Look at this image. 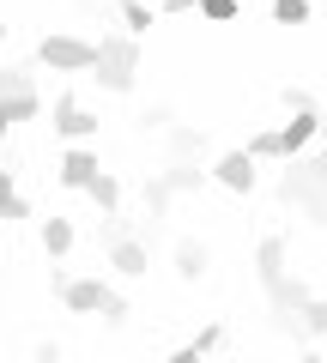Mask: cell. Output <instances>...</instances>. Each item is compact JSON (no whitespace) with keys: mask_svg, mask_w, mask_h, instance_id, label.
<instances>
[{"mask_svg":"<svg viewBox=\"0 0 327 363\" xmlns=\"http://www.w3.org/2000/svg\"><path fill=\"white\" fill-rule=\"evenodd\" d=\"M285 176H279V200L285 206H297L309 224H327V128H321V140L309 145V152H297V157H285Z\"/></svg>","mask_w":327,"mask_h":363,"instance_id":"1","label":"cell"},{"mask_svg":"<svg viewBox=\"0 0 327 363\" xmlns=\"http://www.w3.org/2000/svg\"><path fill=\"white\" fill-rule=\"evenodd\" d=\"M321 128H327V116H315V109H291L285 128L255 133L249 152H255V157H297V152H309V145L321 140Z\"/></svg>","mask_w":327,"mask_h":363,"instance_id":"2","label":"cell"},{"mask_svg":"<svg viewBox=\"0 0 327 363\" xmlns=\"http://www.w3.org/2000/svg\"><path fill=\"white\" fill-rule=\"evenodd\" d=\"M133 73H140V43H133V30H109V37L97 43L92 79L104 91H133Z\"/></svg>","mask_w":327,"mask_h":363,"instance_id":"3","label":"cell"},{"mask_svg":"<svg viewBox=\"0 0 327 363\" xmlns=\"http://www.w3.org/2000/svg\"><path fill=\"white\" fill-rule=\"evenodd\" d=\"M0 104H6V116H13V121H31V116L43 109L31 67H18V61H6V67H0Z\"/></svg>","mask_w":327,"mask_h":363,"instance_id":"4","label":"cell"},{"mask_svg":"<svg viewBox=\"0 0 327 363\" xmlns=\"http://www.w3.org/2000/svg\"><path fill=\"white\" fill-rule=\"evenodd\" d=\"M37 61L43 67H55V73H85V67L97 61V43H85V37H43L37 43Z\"/></svg>","mask_w":327,"mask_h":363,"instance_id":"5","label":"cell"},{"mask_svg":"<svg viewBox=\"0 0 327 363\" xmlns=\"http://www.w3.org/2000/svg\"><path fill=\"white\" fill-rule=\"evenodd\" d=\"M261 157L255 152H224L218 164H212V182H218V188H231V194H255V182H261Z\"/></svg>","mask_w":327,"mask_h":363,"instance_id":"6","label":"cell"},{"mask_svg":"<svg viewBox=\"0 0 327 363\" xmlns=\"http://www.w3.org/2000/svg\"><path fill=\"white\" fill-rule=\"evenodd\" d=\"M55 176H61V188H79V194H85V188H92L97 176H104V164H97V152L73 145V152L61 157V169H55Z\"/></svg>","mask_w":327,"mask_h":363,"instance_id":"7","label":"cell"},{"mask_svg":"<svg viewBox=\"0 0 327 363\" xmlns=\"http://www.w3.org/2000/svg\"><path fill=\"white\" fill-rule=\"evenodd\" d=\"M61 303H67V309H79V315H97L109 303V285H104V279H67Z\"/></svg>","mask_w":327,"mask_h":363,"instance_id":"8","label":"cell"},{"mask_svg":"<svg viewBox=\"0 0 327 363\" xmlns=\"http://www.w3.org/2000/svg\"><path fill=\"white\" fill-rule=\"evenodd\" d=\"M55 133H61V140H92V133H97V116H85L73 97H55Z\"/></svg>","mask_w":327,"mask_h":363,"instance_id":"9","label":"cell"},{"mask_svg":"<svg viewBox=\"0 0 327 363\" xmlns=\"http://www.w3.org/2000/svg\"><path fill=\"white\" fill-rule=\"evenodd\" d=\"M109 267H116L121 279H140L145 272V242L140 236H116V242H109Z\"/></svg>","mask_w":327,"mask_h":363,"instance_id":"10","label":"cell"},{"mask_svg":"<svg viewBox=\"0 0 327 363\" xmlns=\"http://www.w3.org/2000/svg\"><path fill=\"white\" fill-rule=\"evenodd\" d=\"M164 152H170V157H200V152H206V128L170 121V128H164Z\"/></svg>","mask_w":327,"mask_h":363,"instance_id":"11","label":"cell"},{"mask_svg":"<svg viewBox=\"0 0 327 363\" xmlns=\"http://www.w3.org/2000/svg\"><path fill=\"white\" fill-rule=\"evenodd\" d=\"M157 176L170 182V194H200V182H206V169H200L194 157H170V164L157 169Z\"/></svg>","mask_w":327,"mask_h":363,"instance_id":"12","label":"cell"},{"mask_svg":"<svg viewBox=\"0 0 327 363\" xmlns=\"http://www.w3.org/2000/svg\"><path fill=\"white\" fill-rule=\"evenodd\" d=\"M200 272H206V242H200V236H176V279L194 285Z\"/></svg>","mask_w":327,"mask_h":363,"instance_id":"13","label":"cell"},{"mask_svg":"<svg viewBox=\"0 0 327 363\" xmlns=\"http://www.w3.org/2000/svg\"><path fill=\"white\" fill-rule=\"evenodd\" d=\"M267 291V303H273V309H303V303H309V285H303V279H291V272H279L273 285H261Z\"/></svg>","mask_w":327,"mask_h":363,"instance_id":"14","label":"cell"},{"mask_svg":"<svg viewBox=\"0 0 327 363\" xmlns=\"http://www.w3.org/2000/svg\"><path fill=\"white\" fill-rule=\"evenodd\" d=\"M279 272H285V236H267V242L255 248V279H261V285H273Z\"/></svg>","mask_w":327,"mask_h":363,"instance_id":"15","label":"cell"},{"mask_svg":"<svg viewBox=\"0 0 327 363\" xmlns=\"http://www.w3.org/2000/svg\"><path fill=\"white\" fill-rule=\"evenodd\" d=\"M43 248H49V260H61L73 248V218H43Z\"/></svg>","mask_w":327,"mask_h":363,"instance_id":"16","label":"cell"},{"mask_svg":"<svg viewBox=\"0 0 327 363\" xmlns=\"http://www.w3.org/2000/svg\"><path fill=\"white\" fill-rule=\"evenodd\" d=\"M0 218L13 224V218H31V206L18 200V188H13V169H0Z\"/></svg>","mask_w":327,"mask_h":363,"instance_id":"17","label":"cell"},{"mask_svg":"<svg viewBox=\"0 0 327 363\" xmlns=\"http://www.w3.org/2000/svg\"><path fill=\"white\" fill-rule=\"evenodd\" d=\"M85 194L97 200V212H121V188H116V176H109V169L92 182V188H85Z\"/></svg>","mask_w":327,"mask_h":363,"instance_id":"18","label":"cell"},{"mask_svg":"<svg viewBox=\"0 0 327 363\" xmlns=\"http://www.w3.org/2000/svg\"><path fill=\"white\" fill-rule=\"evenodd\" d=\"M170 200H176V194H170V182H164V176H152V182H145V212H152V224L164 218V212H170Z\"/></svg>","mask_w":327,"mask_h":363,"instance_id":"19","label":"cell"},{"mask_svg":"<svg viewBox=\"0 0 327 363\" xmlns=\"http://www.w3.org/2000/svg\"><path fill=\"white\" fill-rule=\"evenodd\" d=\"M121 30L145 37V30H152V6H145V0H121Z\"/></svg>","mask_w":327,"mask_h":363,"instance_id":"20","label":"cell"},{"mask_svg":"<svg viewBox=\"0 0 327 363\" xmlns=\"http://www.w3.org/2000/svg\"><path fill=\"white\" fill-rule=\"evenodd\" d=\"M218 345H224V327H200V333L188 339V345L176 351V357H206V351H218Z\"/></svg>","mask_w":327,"mask_h":363,"instance_id":"21","label":"cell"},{"mask_svg":"<svg viewBox=\"0 0 327 363\" xmlns=\"http://www.w3.org/2000/svg\"><path fill=\"white\" fill-rule=\"evenodd\" d=\"M273 18L279 25H303L309 18V0H273Z\"/></svg>","mask_w":327,"mask_h":363,"instance_id":"22","label":"cell"},{"mask_svg":"<svg viewBox=\"0 0 327 363\" xmlns=\"http://www.w3.org/2000/svg\"><path fill=\"white\" fill-rule=\"evenodd\" d=\"M303 327H309V333H327V297H309V303H303Z\"/></svg>","mask_w":327,"mask_h":363,"instance_id":"23","label":"cell"},{"mask_svg":"<svg viewBox=\"0 0 327 363\" xmlns=\"http://www.w3.org/2000/svg\"><path fill=\"white\" fill-rule=\"evenodd\" d=\"M200 13H206L212 25H231V18H236V0H200Z\"/></svg>","mask_w":327,"mask_h":363,"instance_id":"24","label":"cell"},{"mask_svg":"<svg viewBox=\"0 0 327 363\" xmlns=\"http://www.w3.org/2000/svg\"><path fill=\"white\" fill-rule=\"evenodd\" d=\"M170 121H176L170 109H164V104H152V109H145V116H140V128H145V133H164V128H170Z\"/></svg>","mask_w":327,"mask_h":363,"instance_id":"25","label":"cell"},{"mask_svg":"<svg viewBox=\"0 0 327 363\" xmlns=\"http://www.w3.org/2000/svg\"><path fill=\"white\" fill-rule=\"evenodd\" d=\"M104 321H109V327H128V303H121L116 291H109V303H104Z\"/></svg>","mask_w":327,"mask_h":363,"instance_id":"26","label":"cell"},{"mask_svg":"<svg viewBox=\"0 0 327 363\" xmlns=\"http://www.w3.org/2000/svg\"><path fill=\"white\" fill-rule=\"evenodd\" d=\"M285 109H315V104H309V91H297V85H285Z\"/></svg>","mask_w":327,"mask_h":363,"instance_id":"27","label":"cell"},{"mask_svg":"<svg viewBox=\"0 0 327 363\" xmlns=\"http://www.w3.org/2000/svg\"><path fill=\"white\" fill-rule=\"evenodd\" d=\"M157 6H164V13H194L200 0H157Z\"/></svg>","mask_w":327,"mask_h":363,"instance_id":"28","label":"cell"},{"mask_svg":"<svg viewBox=\"0 0 327 363\" xmlns=\"http://www.w3.org/2000/svg\"><path fill=\"white\" fill-rule=\"evenodd\" d=\"M6 128H13V116H6V104H0V140H6Z\"/></svg>","mask_w":327,"mask_h":363,"instance_id":"29","label":"cell"},{"mask_svg":"<svg viewBox=\"0 0 327 363\" xmlns=\"http://www.w3.org/2000/svg\"><path fill=\"white\" fill-rule=\"evenodd\" d=\"M79 6H97V0H79Z\"/></svg>","mask_w":327,"mask_h":363,"instance_id":"30","label":"cell"},{"mask_svg":"<svg viewBox=\"0 0 327 363\" xmlns=\"http://www.w3.org/2000/svg\"><path fill=\"white\" fill-rule=\"evenodd\" d=\"M0 43H6V25H0Z\"/></svg>","mask_w":327,"mask_h":363,"instance_id":"31","label":"cell"},{"mask_svg":"<svg viewBox=\"0 0 327 363\" xmlns=\"http://www.w3.org/2000/svg\"><path fill=\"white\" fill-rule=\"evenodd\" d=\"M0 272H6V255H0Z\"/></svg>","mask_w":327,"mask_h":363,"instance_id":"32","label":"cell"}]
</instances>
